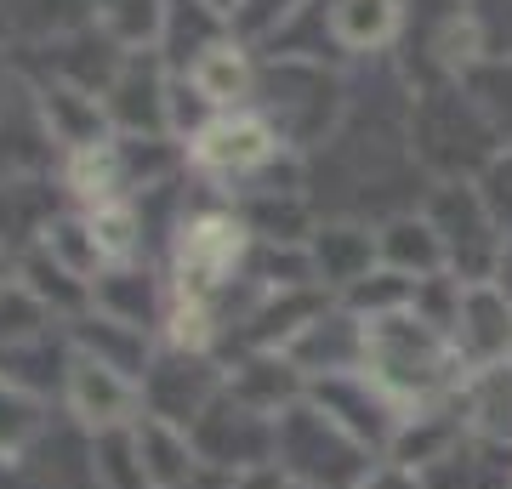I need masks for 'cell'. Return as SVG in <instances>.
<instances>
[{
    "label": "cell",
    "instance_id": "obj_33",
    "mask_svg": "<svg viewBox=\"0 0 512 489\" xmlns=\"http://www.w3.org/2000/svg\"><path fill=\"white\" fill-rule=\"evenodd\" d=\"M92 6H97V0H92Z\"/></svg>",
    "mask_w": 512,
    "mask_h": 489
},
{
    "label": "cell",
    "instance_id": "obj_25",
    "mask_svg": "<svg viewBox=\"0 0 512 489\" xmlns=\"http://www.w3.org/2000/svg\"><path fill=\"white\" fill-rule=\"evenodd\" d=\"M46 433V410H40V393L18 387V381L0 376V461L6 467H23L29 444Z\"/></svg>",
    "mask_w": 512,
    "mask_h": 489
},
{
    "label": "cell",
    "instance_id": "obj_3",
    "mask_svg": "<svg viewBox=\"0 0 512 489\" xmlns=\"http://www.w3.org/2000/svg\"><path fill=\"white\" fill-rule=\"evenodd\" d=\"M376 461H382V455H370L342 421H330L313 399L291 404V410L279 416L274 467L285 472L296 489H359Z\"/></svg>",
    "mask_w": 512,
    "mask_h": 489
},
{
    "label": "cell",
    "instance_id": "obj_31",
    "mask_svg": "<svg viewBox=\"0 0 512 489\" xmlns=\"http://www.w3.org/2000/svg\"><path fill=\"white\" fill-rule=\"evenodd\" d=\"M194 6H200L205 18L217 23L222 35H234V23H239V12H245V0H194Z\"/></svg>",
    "mask_w": 512,
    "mask_h": 489
},
{
    "label": "cell",
    "instance_id": "obj_4",
    "mask_svg": "<svg viewBox=\"0 0 512 489\" xmlns=\"http://www.w3.org/2000/svg\"><path fill=\"white\" fill-rule=\"evenodd\" d=\"M251 256H256V228L245 222V211L205 205V211H188L177 222L165 279L177 290H194V296H211L217 302L222 290L251 268Z\"/></svg>",
    "mask_w": 512,
    "mask_h": 489
},
{
    "label": "cell",
    "instance_id": "obj_13",
    "mask_svg": "<svg viewBox=\"0 0 512 489\" xmlns=\"http://www.w3.org/2000/svg\"><path fill=\"white\" fill-rule=\"evenodd\" d=\"M302 251H308L313 285L330 290L336 302L382 268V245H376V228L370 222H319V228H308Z\"/></svg>",
    "mask_w": 512,
    "mask_h": 489
},
{
    "label": "cell",
    "instance_id": "obj_30",
    "mask_svg": "<svg viewBox=\"0 0 512 489\" xmlns=\"http://www.w3.org/2000/svg\"><path fill=\"white\" fill-rule=\"evenodd\" d=\"M222 489H296L279 467H251V472H234Z\"/></svg>",
    "mask_w": 512,
    "mask_h": 489
},
{
    "label": "cell",
    "instance_id": "obj_21",
    "mask_svg": "<svg viewBox=\"0 0 512 489\" xmlns=\"http://www.w3.org/2000/svg\"><path fill=\"white\" fill-rule=\"evenodd\" d=\"M97 35L114 57H160L171 35V0H97Z\"/></svg>",
    "mask_w": 512,
    "mask_h": 489
},
{
    "label": "cell",
    "instance_id": "obj_22",
    "mask_svg": "<svg viewBox=\"0 0 512 489\" xmlns=\"http://www.w3.org/2000/svg\"><path fill=\"white\" fill-rule=\"evenodd\" d=\"M171 285V279H165ZM222 336L217 302L194 296V290H165V313H160V353H188V359H211V347Z\"/></svg>",
    "mask_w": 512,
    "mask_h": 489
},
{
    "label": "cell",
    "instance_id": "obj_9",
    "mask_svg": "<svg viewBox=\"0 0 512 489\" xmlns=\"http://www.w3.org/2000/svg\"><path fill=\"white\" fill-rule=\"evenodd\" d=\"M194 450H200L205 467H217L222 478H234V472H251V467H274V438H279V416H262L251 404H239L228 387H222L211 410H205L194 427Z\"/></svg>",
    "mask_w": 512,
    "mask_h": 489
},
{
    "label": "cell",
    "instance_id": "obj_11",
    "mask_svg": "<svg viewBox=\"0 0 512 489\" xmlns=\"http://www.w3.org/2000/svg\"><path fill=\"white\" fill-rule=\"evenodd\" d=\"M450 342L461 353V370L512 364V290L501 279H456V308H450Z\"/></svg>",
    "mask_w": 512,
    "mask_h": 489
},
{
    "label": "cell",
    "instance_id": "obj_1",
    "mask_svg": "<svg viewBox=\"0 0 512 489\" xmlns=\"http://www.w3.org/2000/svg\"><path fill=\"white\" fill-rule=\"evenodd\" d=\"M359 376L370 387H382L410 416V410H427V404H450L467 370H461V353L450 342V325L416 302V308L359 319Z\"/></svg>",
    "mask_w": 512,
    "mask_h": 489
},
{
    "label": "cell",
    "instance_id": "obj_10",
    "mask_svg": "<svg viewBox=\"0 0 512 489\" xmlns=\"http://www.w3.org/2000/svg\"><path fill=\"white\" fill-rule=\"evenodd\" d=\"M29 109H35L40 137H46L57 154H74V148H92V143H109L114 137L103 86H80L69 74L35 80V86H29Z\"/></svg>",
    "mask_w": 512,
    "mask_h": 489
},
{
    "label": "cell",
    "instance_id": "obj_8",
    "mask_svg": "<svg viewBox=\"0 0 512 489\" xmlns=\"http://www.w3.org/2000/svg\"><path fill=\"white\" fill-rule=\"evenodd\" d=\"M103 103H109L114 137H131V143L177 137V86L165 57H120V69L103 80Z\"/></svg>",
    "mask_w": 512,
    "mask_h": 489
},
{
    "label": "cell",
    "instance_id": "obj_17",
    "mask_svg": "<svg viewBox=\"0 0 512 489\" xmlns=\"http://www.w3.org/2000/svg\"><path fill=\"white\" fill-rule=\"evenodd\" d=\"M404 23H410V0H325V35L348 57H376L399 46Z\"/></svg>",
    "mask_w": 512,
    "mask_h": 489
},
{
    "label": "cell",
    "instance_id": "obj_19",
    "mask_svg": "<svg viewBox=\"0 0 512 489\" xmlns=\"http://www.w3.org/2000/svg\"><path fill=\"white\" fill-rule=\"evenodd\" d=\"M456 410H461L467 438L490 444V450H507L512 444V364L467 370L456 387Z\"/></svg>",
    "mask_w": 512,
    "mask_h": 489
},
{
    "label": "cell",
    "instance_id": "obj_14",
    "mask_svg": "<svg viewBox=\"0 0 512 489\" xmlns=\"http://www.w3.org/2000/svg\"><path fill=\"white\" fill-rule=\"evenodd\" d=\"M217 393H222V376L211 370V359H188V353H154L143 376V410L177 421V427H194Z\"/></svg>",
    "mask_w": 512,
    "mask_h": 489
},
{
    "label": "cell",
    "instance_id": "obj_18",
    "mask_svg": "<svg viewBox=\"0 0 512 489\" xmlns=\"http://www.w3.org/2000/svg\"><path fill=\"white\" fill-rule=\"evenodd\" d=\"M376 245H382V268L416 279V285H433V279H450V256H444L439 228L416 211H399V217L376 222Z\"/></svg>",
    "mask_w": 512,
    "mask_h": 489
},
{
    "label": "cell",
    "instance_id": "obj_12",
    "mask_svg": "<svg viewBox=\"0 0 512 489\" xmlns=\"http://www.w3.org/2000/svg\"><path fill=\"white\" fill-rule=\"evenodd\" d=\"M183 86L205 114L251 109L256 91H262V57L239 35H211L205 46H194V57L183 69Z\"/></svg>",
    "mask_w": 512,
    "mask_h": 489
},
{
    "label": "cell",
    "instance_id": "obj_20",
    "mask_svg": "<svg viewBox=\"0 0 512 489\" xmlns=\"http://www.w3.org/2000/svg\"><path fill=\"white\" fill-rule=\"evenodd\" d=\"M222 387H228L239 404L262 410V416H285L291 404L308 399V376H302L285 353H251V359H239V370H228Z\"/></svg>",
    "mask_w": 512,
    "mask_h": 489
},
{
    "label": "cell",
    "instance_id": "obj_32",
    "mask_svg": "<svg viewBox=\"0 0 512 489\" xmlns=\"http://www.w3.org/2000/svg\"><path fill=\"white\" fill-rule=\"evenodd\" d=\"M6 279H18V262H12V251H6V245H0V285H6Z\"/></svg>",
    "mask_w": 512,
    "mask_h": 489
},
{
    "label": "cell",
    "instance_id": "obj_23",
    "mask_svg": "<svg viewBox=\"0 0 512 489\" xmlns=\"http://www.w3.org/2000/svg\"><path fill=\"white\" fill-rule=\"evenodd\" d=\"M35 251L52 268H63L69 279H80L86 290L103 279V256H97V239L86 228V211H57V217H46L35 234Z\"/></svg>",
    "mask_w": 512,
    "mask_h": 489
},
{
    "label": "cell",
    "instance_id": "obj_7",
    "mask_svg": "<svg viewBox=\"0 0 512 489\" xmlns=\"http://www.w3.org/2000/svg\"><path fill=\"white\" fill-rule=\"evenodd\" d=\"M63 410H69V421L80 433L92 438L126 433L131 421L143 416V381L126 376L120 364L69 347L63 353Z\"/></svg>",
    "mask_w": 512,
    "mask_h": 489
},
{
    "label": "cell",
    "instance_id": "obj_27",
    "mask_svg": "<svg viewBox=\"0 0 512 489\" xmlns=\"http://www.w3.org/2000/svg\"><path fill=\"white\" fill-rule=\"evenodd\" d=\"M461 6H467V18L478 29L484 63H512V0H461Z\"/></svg>",
    "mask_w": 512,
    "mask_h": 489
},
{
    "label": "cell",
    "instance_id": "obj_28",
    "mask_svg": "<svg viewBox=\"0 0 512 489\" xmlns=\"http://www.w3.org/2000/svg\"><path fill=\"white\" fill-rule=\"evenodd\" d=\"M478 188L490 194L495 217L507 222V234H512V137H507L501 148H495V160L484 165V177H478Z\"/></svg>",
    "mask_w": 512,
    "mask_h": 489
},
{
    "label": "cell",
    "instance_id": "obj_26",
    "mask_svg": "<svg viewBox=\"0 0 512 489\" xmlns=\"http://www.w3.org/2000/svg\"><path fill=\"white\" fill-rule=\"evenodd\" d=\"M313 0H245V12H239L234 35L245 46H279V40L291 35V23L308 12Z\"/></svg>",
    "mask_w": 512,
    "mask_h": 489
},
{
    "label": "cell",
    "instance_id": "obj_6",
    "mask_svg": "<svg viewBox=\"0 0 512 489\" xmlns=\"http://www.w3.org/2000/svg\"><path fill=\"white\" fill-rule=\"evenodd\" d=\"M256 109L279 126L291 148H308L330 137L336 114H342V80L319 63L313 52H274L262 63V91Z\"/></svg>",
    "mask_w": 512,
    "mask_h": 489
},
{
    "label": "cell",
    "instance_id": "obj_5",
    "mask_svg": "<svg viewBox=\"0 0 512 489\" xmlns=\"http://www.w3.org/2000/svg\"><path fill=\"white\" fill-rule=\"evenodd\" d=\"M285 154H291V143L279 137V126L256 103L228 114H205L183 137V165L200 171L205 182H262Z\"/></svg>",
    "mask_w": 512,
    "mask_h": 489
},
{
    "label": "cell",
    "instance_id": "obj_15",
    "mask_svg": "<svg viewBox=\"0 0 512 489\" xmlns=\"http://www.w3.org/2000/svg\"><path fill=\"white\" fill-rule=\"evenodd\" d=\"M126 438H131V461H137L143 489H188L205 467L188 427H177V421H165V416H148L143 410L126 427Z\"/></svg>",
    "mask_w": 512,
    "mask_h": 489
},
{
    "label": "cell",
    "instance_id": "obj_16",
    "mask_svg": "<svg viewBox=\"0 0 512 489\" xmlns=\"http://www.w3.org/2000/svg\"><path fill=\"white\" fill-rule=\"evenodd\" d=\"M57 182L74 200V211H97L109 200H131V154L126 137H109V143L74 148V154H57Z\"/></svg>",
    "mask_w": 512,
    "mask_h": 489
},
{
    "label": "cell",
    "instance_id": "obj_29",
    "mask_svg": "<svg viewBox=\"0 0 512 489\" xmlns=\"http://www.w3.org/2000/svg\"><path fill=\"white\" fill-rule=\"evenodd\" d=\"M359 489H421V478L410 467H399V461H376V467H370V478Z\"/></svg>",
    "mask_w": 512,
    "mask_h": 489
},
{
    "label": "cell",
    "instance_id": "obj_34",
    "mask_svg": "<svg viewBox=\"0 0 512 489\" xmlns=\"http://www.w3.org/2000/svg\"><path fill=\"white\" fill-rule=\"evenodd\" d=\"M507 489H512V484H507Z\"/></svg>",
    "mask_w": 512,
    "mask_h": 489
},
{
    "label": "cell",
    "instance_id": "obj_2",
    "mask_svg": "<svg viewBox=\"0 0 512 489\" xmlns=\"http://www.w3.org/2000/svg\"><path fill=\"white\" fill-rule=\"evenodd\" d=\"M421 217L439 228L444 256H450V279H461V285L501 279V268L512 256V234H507V222L495 217V205L478 188V177L433 182V194L421 200Z\"/></svg>",
    "mask_w": 512,
    "mask_h": 489
},
{
    "label": "cell",
    "instance_id": "obj_24",
    "mask_svg": "<svg viewBox=\"0 0 512 489\" xmlns=\"http://www.w3.org/2000/svg\"><path fill=\"white\" fill-rule=\"evenodd\" d=\"M86 228L97 239L103 273L143 262V211H137V200H109V205H97V211H86Z\"/></svg>",
    "mask_w": 512,
    "mask_h": 489
}]
</instances>
